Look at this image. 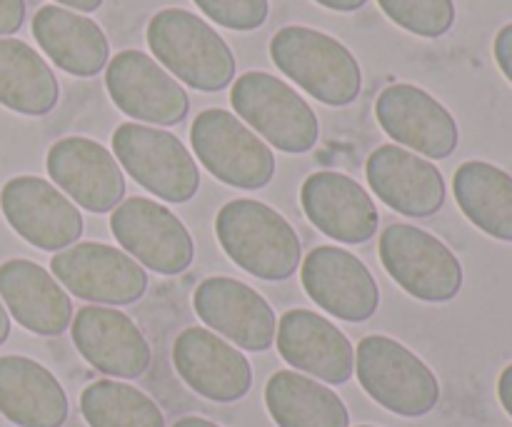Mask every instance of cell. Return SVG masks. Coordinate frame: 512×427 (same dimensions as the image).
Returning a JSON list of instances; mask_svg holds the SVG:
<instances>
[{
    "label": "cell",
    "instance_id": "cell-9",
    "mask_svg": "<svg viewBox=\"0 0 512 427\" xmlns=\"http://www.w3.org/2000/svg\"><path fill=\"white\" fill-rule=\"evenodd\" d=\"M110 233L135 263L158 275L185 273L195 260L183 220L155 200H123L110 215Z\"/></svg>",
    "mask_w": 512,
    "mask_h": 427
},
{
    "label": "cell",
    "instance_id": "cell-5",
    "mask_svg": "<svg viewBox=\"0 0 512 427\" xmlns=\"http://www.w3.org/2000/svg\"><path fill=\"white\" fill-rule=\"evenodd\" d=\"M230 103L255 135L283 153L303 155L318 145L320 123L315 110L275 75L263 70L243 73L233 80Z\"/></svg>",
    "mask_w": 512,
    "mask_h": 427
},
{
    "label": "cell",
    "instance_id": "cell-21",
    "mask_svg": "<svg viewBox=\"0 0 512 427\" xmlns=\"http://www.w3.org/2000/svg\"><path fill=\"white\" fill-rule=\"evenodd\" d=\"M300 203L310 223L338 243L363 245L378 233L375 200L350 175L335 170L313 173L300 188Z\"/></svg>",
    "mask_w": 512,
    "mask_h": 427
},
{
    "label": "cell",
    "instance_id": "cell-10",
    "mask_svg": "<svg viewBox=\"0 0 512 427\" xmlns=\"http://www.w3.org/2000/svg\"><path fill=\"white\" fill-rule=\"evenodd\" d=\"M55 280L93 305H133L148 290V273L128 253L105 243H75L50 260Z\"/></svg>",
    "mask_w": 512,
    "mask_h": 427
},
{
    "label": "cell",
    "instance_id": "cell-38",
    "mask_svg": "<svg viewBox=\"0 0 512 427\" xmlns=\"http://www.w3.org/2000/svg\"><path fill=\"white\" fill-rule=\"evenodd\" d=\"M358 427H375V425H358Z\"/></svg>",
    "mask_w": 512,
    "mask_h": 427
},
{
    "label": "cell",
    "instance_id": "cell-7",
    "mask_svg": "<svg viewBox=\"0 0 512 427\" xmlns=\"http://www.w3.org/2000/svg\"><path fill=\"white\" fill-rule=\"evenodd\" d=\"M113 150L118 165L155 198L180 205L200 190L198 163L168 130L123 123L113 133Z\"/></svg>",
    "mask_w": 512,
    "mask_h": 427
},
{
    "label": "cell",
    "instance_id": "cell-18",
    "mask_svg": "<svg viewBox=\"0 0 512 427\" xmlns=\"http://www.w3.org/2000/svg\"><path fill=\"white\" fill-rule=\"evenodd\" d=\"M73 345L88 365L115 380H135L148 373L150 345L143 330L120 310L85 305L70 323Z\"/></svg>",
    "mask_w": 512,
    "mask_h": 427
},
{
    "label": "cell",
    "instance_id": "cell-26",
    "mask_svg": "<svg viewBox=\"0 0 512 427\" xmlns=\"http://www.w3.org/2000/svg\"><path fill=\"white\" fill-rule=\"evenodd\" d=\"M453 193L465 218L495 240L512 243V175L485 160L455 170Z\"/></svg>",
    "mask_w": 512,
    "mask_h": 427
},
{
    "label": "cell",
    "instance_id": "cell-15",
    "mask_svg": "<svg viewBox=\"0 0 512 427\" xmlns=\"http://www.w3.org/2000/svg\"><path fill=\"white\" fill-rule=\"evenodd\" d=\"M375 118L395 143L430 160L450 158L458 148V123L450 110L418 85H388L375 100Z\"/></svg>",
    "mask_w": 512,
    "mask_h": 427
},
{
    "label": "cell",
    "instance_id": "cell-3",
    "mask_svg": "<svg viewBox=\"0 0 512 427\" xmlns=\"http://www.w3.org/2000/svg\"><path fill=\"white\" fill-rule=\"evenodd\" d=\"M275 68L315 100L333 108L355 103L363 90L360 63L333 35L305 25H285L270 40Z\"/></svg>",
    "mask_w": 512,
    "mask_h": 427
},
{
    "label": "cell",
    "instance_id": "cell-2",
    "mask_svg": "<svg viewBox=\"0 0 512 427\" xmlns=\"http://www.w3.org/2000/svg\"><path fill=\"white\" fill-rule=\"evenodd\" d=\"M148 45L155 60L173 78L200 93H218L233 85L235 55L203 18L183 8H165L150 18Z\"/></svg>",
    "mask_w": 512,
    "mask_h": 427
},
{
    "label": "cell",
    "instance_id": "cell-11",
    "mask_svg": "<svg viewBox=\"0 0 512 427\" xmlns=\"http://www.w3.org/2000/svg\"><path fill=\"white\" fill-rule=\"evenodd\" d=\"M105 88L115 108L153 125H178L188 118L183 85L143 50H120L105 65Z\"/></svg>",
    "mask_w": 512,
    "mask_h": 427
},
{
    "label": "cell",
    "instance_id": "cell-37",
    "mask_svg": "<svg viewBox=\"0 0 512 427\" xmlns=\"http://www.w3.org/2000/svg\"><path fill=\"white\" fill-rule=\"evenodd\" d=\"M8 338H10V315L8 310H5L3 300H0V345H3Z\"/></svg>",
    "mask_w": 512,
    "mask_h": 427
},
{
    "label": "cell",
    "instance_id": "cell-34",
    "mask_svg": "<svg viewBox=\"0 0 512 427\" xmlns=\"http://www.w3.org/2000/svg\"><path fill=\"white\" fill-rule=\"evenodd\" d=\"M318 5H323V8L328 10H335V13H355V10L363 8L368 0H315Z\"/></svg>",
    "mask_w": 512,
    "mask_h": 427
},
{
    "label": "cell",
    "instance_id": "cell-8",
    "mask_svg": "<svg viewBox=\"0 0 512 427\" xmlns=\"http://www.w3.org/2000/svg\"><path fill=\"white\" fill-rule=\"evenodd\" d=\"M385 273L415 300L450 303L463 290V265L453 250L423 228L393 223L380 235Z\"/></svg>",
    "mask_w": 512,
    "mask_h": 427
},
{
    "label": "cell",
    "instance_id": "cell-28",
    "mask_svg": "<svg viewBox=\"0 0 512 427\" xmlns=\"http://www.w3.org/2000/svg\"><path fill=\"white\" fill-rule=\"evenodd\" d=\"M88 427H165V415L150 395L120 380H95L80 393Z\"/></svg>",
    "mask_w": 512,
    "mask_h": 427
},
{
    "label": "cell",
    "instance_id": "cell-4",
    "mask_svg": "<svg viewBox=\"0 0 512 427\" xmlns=\"http://www.w3.org/2000/svg\"><path fill=\"white\" fill-rule=\"evenodd\" d=\"M355 375L380 408L400 418H425L440 403V383L433 370L388 335L360 340Z\"/></svg>",
    "mask_w": 512,
    "mask_h": 427
},
{
    "label": "cell",
    "instance_id": "cell-1",
    "mask_svg": "<svg viewBox=\"0 0 512 427\" xmlns=\"http://www.w3.org/2000/svg\"><path fill=\"white\" fill-rule=\"evenodd\" d=\"M215 235L230 260L253 278L283 283L303 263V248L293 225L260 200H230L215 218Z\"/></svg>",
    "mask_w": 512,
    "mask_h": 427
},
{
    "label": "cell",
    "instance_id": "cell-32",
    "mask_svg": "<svg viewBox=\"0 0 512 427\" xmlns=\"http://www.w3.org/2000/svg\"><path fill=\"white\" fill-rule=\"evenodd\" d=\"M495 60H498V68L503 70L505 78L512 83V23L500 28V33L495 35Z\"/></svg>",
    "mask_w": 512,
    "mask_h": 427
},
{
    "label": "cell",
    "instance_id": "cell-24",
    "mask_svg": "<svg viewBox=\"0 0 512 427\" xmlns=\"http://www.w3.org/2000/svg\"><path fill=\"white\" fill-rule=\"evenodd\" d=\"M33 35L43 53L75 78H93L110 60L103 28L75 10L43 5L33 18Z\"/></svg>",
    "mask_w": 512,
    "mask_h": 427
},
{
    "label": "cell",
    "instance_id": "cell-27",
    "mask_svg": "<svg viewBox=\"0 0 512 427\" xmlns=\"http://www.w3.org/2000/svg\"><path fill=\"white\" fill-rule=\"evenodd\" d=\"M58 98V78L40 53L23 40L0 38V105L40 118L58 105Z\"/></svg>",
    "mask_w": 512,
    "mask_h": 427
},
{
    "label": "cell",
    "instance_id": "cell-35",
    "mask_svg": "<svg viewBox=\"0 0 512 427\" xmlns=\"http://www.w3.org/2000/svg\"><path fill=\"white\" fill-rule=\"evenodd\" d=\"M55 3H63L68 8L80 10V13H95L103 5V0H55Z\"/></svg>",
    "mask_w": 512,
    "mask_h": 427
},
{
    "label": "cell",
    "instance_id": "cell-19",
    "mask_svg": "<svg viewBox=\"0 0 512 427\" xmlns=\"http://www.w3.org/2000/svg\"><path fill=\"white\" fill-rule=\"evenodd\" d=\"M275 345L290 368L328 385H345L355 373V350L348 335L313 310H288L278 320Z\"/></svg>",
    "mask_w": 512,
    "mask_h": 427
},
{
    "label": "cell",
    "instance_id": "cell-16",
    "mask_svg": "<svg viewBox=\"0 0 512 427\" xmlns=\"http://www.w3.org/2000/svg\"><path fill=\"white\" fill-rule=\"evenodd\" d=\"M173 365L193 393L213 403H238L253 388L248 358L208 328H185L175 338Z\"/></svg>",
    "mask_w": 512,
    "mask_h": 427
},
{
    "label": "cell",
    "instance_id": "cell-12",
    "mask_svg": "<svg viewBox=\"0 0 512 427\" xmlns=\"http://www.w3.org/2000/svg\"><path fill=\"white\" fill-rule=\"evenodd\" d=\"M0 210L20 238L45 253L70 248L85 230L83 215L73 200L65 198L50 180L35 175L8 180L0 193Z\"/></svg>",
    "mask_w": 512,
    "mask_h": 427
},
{
    "label": "cell",
    "instance_id": "cell-23",
    "mask_svg": "<svg viewBox=\"0 0 512 427\" xmlns=\"http://www.w3.org/2000/svg\"><path fill=\"white\" fill-rule=\"evenodd\" d=\"M0 413L18 427H63L70 405L48 368L23 355L0 358Z\"/></svg>",
    "mask_w": 512,
    "mask_h": 427
},
{
    "label": "cell",
    "instance_id": "cell-17",
    "mask_svg": "<svg viewBox=\"0 0 512 427\" xmlns=\"http://www.w3.org/2000/svg\"><path fill=\"white\" fill-rule=\"evenodd\" d=\"M50 180L75 205L95 215L113 213L125 198V175L100 143L80 135L58 140L45 158Z\"/></svg>",
    "mask_w": 512,
    "mask_h": 427
},
{
    "label": "cell",
    "instance_id": "cell-14",
    "mask_svg": "<svg viewBox=\"0 0 512 427\" xmlns=\"http://www.w3.org/2000/svg\"><path fill=\"white\" fill-rule=\"evenodd\" d=\"M300 280L318 308L345 323H368L380 308V288L368 265L335 245L310 250Z\"/></svg>",
    "mask_w": 512,
    "mask_h": 427
},
{
    "label": "cell",
    "instance_id": "cell-29",
    "mask_svg": "<svg viewBox=\"0 0 512 427\" xmlns=\"http://www.w3.org/2000/svg\"><path fill=\"white\" fill-rule=\"evenodd\" d=\"M380 10L408 33L420 38H443L455 23L453 0H378Z\"/></svg>",
    "mask_w": 512,
    "mask_h": 427
},
{
    "label": "cell",
    "instance_id": "cell-36",
    "mask_svg": "<svg viewBox=\"0 0 512 427\" xmlns=\"http://www.w3.org/2000/svg\"><path fill=\"white\" fill-rule=\"evenodd\" d=\"M173 427H220V425H215L213 420L195 418V415H190V418H180V420H175Z\"/></svg>",
    "mask_w": 512,
    "mask_h": 427
},
{
    "label": "cell",
    "instance_id": "cell-6",
    "mask_svg": "<svg viewBox=\"0 0 512 427\" xmlns=\"http://www.w3.org/2000/svg\"><path fill=\"white\" fill-rule=\"evenodd\" d=\"M195 158L220 183L240 190H260L275 178V155L230 110L208 108L190 125Z\"/></svg>",
    "mask_w": 512,
    "mask_h": 427
},
{
    "label": "cell",
    "instance_id": "cell-22",
    "mask_svg": "<svg viewBox=\"0 0 512 427\" xmlns=\"http://www.w3.org/2000/svg\"><path fill=\"white\" fill-rule=\"evenodd\" d=\"M0 300L20 328L43 338H58L73 323L70 295L33 260L13 258L0 265Z\"/></svg>",
    "mask_w": 512,
    "mask_h": 427
},
{
    "label": "cell",
    "instance_id": "cell-13",
    "mask_svg": "<svg viewBox=\"0 0 512 427\" xmlns=\"http://www.w3.org/2000/svg\"><path fill=\"white\" fill-rule=\"evenodd\" d=\"M195 315L225 340L248 353H265L275 345L278 318L268 300L235 278H205L193 293Z\"/></svg>",
    "mask_w": 512,
    "mask_h": 427
},
{
    "label": "cell",
    "instance_id": "cell-30",
    "mask_svg": "<svg viewBox=\"0 0 512 427\" xmlns=\"http://www.w3.org/2000/svg\"><path fill=\"white\" fill-rule=\"evenodd\" d=\"M210 20L228 30H248L263 28L270 15L268 0H193Z\"/></svg>",
    "mask_w": 512,
    "mask_h": 427
},
{
    "label": "cell",
    "instance_id": "cell-33",
    "mask_svg": "<svg viewBox=\"0 0 512 427\" xmlns=\"http://www.w3.org/2000/svg\"><path fill=\"white\" fill-rule=\"evenodd\" d=\"M498 398H500V403H503L505 413L512 418V365H508V368L503 370V375H500Z\"/></svg>",
    "mask_w": 512,
    "mask_h": 427
},
{
    "label": "cell",
    "instance_id": "cell-25",
    "mask_svg": "<svg viewBox=\"0 0 512 427\" xmlns=\"http://www.w3.org/2000/svg\"><path fill=\"white\" fill-rule=\"evenodd\" d=\"M265 408L278 427H350L343 400L315 378L278 370L265 385Z\"/></svg>",
    "mask_w": 512,
    "mask_h": 427
},
{
    "label": "cell",
    "instance_id": "cell-20",
    "mask_svg": "<svg viewBox=\"0 0 512 427\" xmlns=\"http://www.w3.org/2000/svg\"><path fill=\"white\" fill-rule=\"evenodd\" d=\"M365 175L375 198L405 218H430L445 205V180L435 163L400 145L370 153Z\"/></svg>",
    "mask_w": 512,
    "mask_h": 427
},
{
    "label": "cell",
    "instance_id": "cell-31",
    "mask_svg": "<svg viewBox=\"0 0 512 427\" xmlns=\"http://www.w3.org/2000/svg\"><path fill=\"white\" fill-rule=\"evenodd\" d=\"M25 0H0V38L23 28Z\"/></svg>",
    "mask_w": 512,
    "mask_h": 427
}]
</instances>
